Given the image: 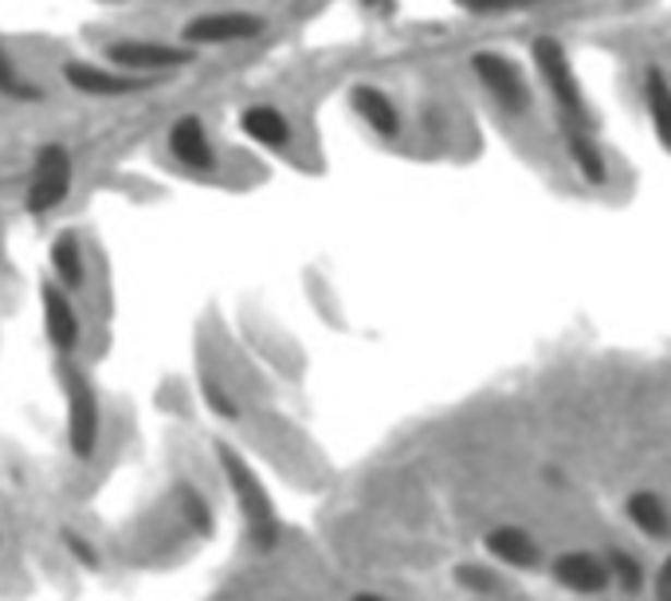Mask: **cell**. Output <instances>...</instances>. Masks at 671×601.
<instances>
[{"instance_id": "12", "label": "cell", "mask_w": 671, "mask_h": 601, "mask_svg": "<svg viewBox=\"0 0 671 601\" xmlns=\"http://www.w3.org/2000/svg\"><path fill=\"white\" fill-rule=\"evenodd\" d=\"M350 107H354V115L378 134V139H385V142L400 139V130H405L400 107L381 87H373V83H358V87L350 91Z\"/></svg>"}, {"instance_id": "6", "label": "cell", "mask_w": 671, "mask_h": 601, "mask_svg": "<svg viewBox=\"0 0 671 601\" xmlns=\"http://www.w3.org/2000/svg\"><path fill=\"white\" fill-rule=\"evenodd\" d=\"M107 60L115 68H130V71H173L193 63V51L173 48V44H157V40H115L107 44Z\"/></svg>"}, {"instance_id": "8", "label": "cell", "mask_w": 671, "mask_h": 601, "mask_svg": "<svg viewBox=\"0 0 671 601\" xmlns=\"http://www.w3.org/2000/svg\"><path fill=\"white\" fill-rule=\"evenodd\" d=\"M263 32V16L255 12H208L185 24V44H240Z\"/></svg>"}, {"instance_id": "17", "label": "cell", "mask_w": 671, "mask_h": 601, "mask_svg": "<svg viewBox=\"0 0 671 601\" xmlns=\"http://www.w3.org/2000/svg\"><path fill=\"white\" fill-rule=\"evenodd\" d=\"M51 272H56L59 287H71V291L87 284V264H83V248H79V240L71 237V232L56 237V244H51Z\"/></svg>"}, {"instance_id": "10", "label": "cell", "mask_w": 671, "mask_h": 601, "mask_svg": "<svg viewBox=\"0 0 671 601\" xmlns=\"http://www.w3.org/2000/svg\"><path fill=\"white\" fill-rule=\"evenodd\" d=\"M39 303H44V330H48V342L56 346V354L59 358L75 354L83 326H79V315H75V306H71V299L59 291V284H44L39 287Z\"/></svg>"}, {"instance_id": "16", "label": "cell", "mask_w": 671, "mask_h": 601, "mask_svg": "<svg viewBox=\"0 0 671 601\" xmlns=\"http://www.w3.org/2000/svg\"><path fill=\"white\" fill-rule=\"evenodd\" d=\"M644 107H648V115H652V127H656L660 146L671 154V83L660 68L644 71Z\"/></svg>"}, {"instance_id": "1", "label": "cell", "mask_w": 671, "mask_h": 601, "mask_svg": "<svg viewBox=\"0 0 671 601\" xmlns=\"http://www.w3.org/2000/svg\"><path fill=\"white\" fill-rule=\"evenodd\" d=\"M216 456H220V468H224V480L232 488V500L243 515V527H248V542H252L255 554H267L275 551V542H279V515H275V503L267 495V488L260 483V476L248 468L236 448L228 444H216Z\"/></svg>"}, {"instance_id": "21", "label": "cell", "mask_w": 671, "mask_h": 601, "mask_svg": "<svg viewBox=\"0 0 671 601\" xmlns=\"http://www.w3.org/2000/svg\"><path fill=\"white\" fill-rule=\"evenodd\" d=\"M0 95L4 99H16V103H36L39 99V87H32L24 75L16 71V63L9 60V51L0 48Z\"/></svg>"}, {"instance_id": "9", "label": "cell", "mask_w": 671, "mask_h": 601, "mask_svg": "<svg viewBox=\"0 0 671 601\" xmlns=\"http://www.w3.org/2000/svg\"><path fill=\"white\" fill-rule=\"evenodd\" d=\"M169 154L185 169H193V173H216V166H220L205 122L196 119V115H185V119L173 122V130H169Z\"/></svg>"}, {"instance_id": "28", "label": "cell", "mask_w": 671, "mask_h": 601, "mask_svg": "<svg viewBox=\"0 0 671 601\" xmlns=\"http://www.w3.org/2000/svg\"><path fill=\"white\" fill-rule=\"evenodd\" d=\"M0 542H4V539H0Z\"/></svg>"}, {"instance_id": "18", "label": "cell", "mask_w": 671, "mask_h": 601, "mask_svg": "<svg viewBox=\"0 0 671 601\" xmlns=\"http://www.w3.org/2000/svg\"><path fill=\"white\" fill-rule=\"evenodd\" d=\"M565 154H570V161H574L577 173H582L585 181H594V185H601V181L609 178V166H604V154L594 146V142L585 139L582 130H574V134L565 139Z\"/></svg>"}, {"instance_id": "27", "label": "cell", "mask_w": 671, "mask_h": 601, "mask_svg": "<svg viewBox=\"0 0 671 601\" xmlns=\"http://www.w3.org/2000/svg\"><path fill=\"white\" fill-rule=\"evenodd\" d=\"M464 9H479V4H487V0H459Z\"/></svg>"}, {"instance_id": "14", "label": "cell", "mask_w": 671, "mask_h": 601, "mask_svg": "<svg viewBox=\"0 0 671 601\" xmlns=\"http://www.w3.org/2000/svg\"><path fill=\"white\" fill-rule=\"evenodd\" d=\"M240 130L267 149H287L295 139L291 122H287V115H283L279 107H248L240 115Z\"/></svg>"}, {"instance_id": "3", "label": "cell", "mask_w": 671, "mask_h": 601, "mask_svg": "<svg viewBox=\"0 0 671 601\" xmlns=\"http://www.w3.org/2000/svg\"><path fill=\"white\" fill-rule=\"evenodd\" d=\"M471 71H476L479 87L506 110V115H530L535 107V95H530V83L518 71L515 60H506L499 51H476L471 56Z\"/></svg>"}, {"instance_id": "4", "label": "cell", "mask_w": 671, "mask_h": 601, "mask_svg": "<svg viewBox=\"0 0 671 601\" xmlns=\"http://www.w3.org/2000/svg\"><path fill=\"white\" fill-rule=\"evenodd\" d=\"M71 181H75V166H71V154L59 142L39 146L36 161H32V178H28V208L36 217L59 208L68 201Z\"/></svg>"}, {"instance_id": "22", "label": "cell", "mask_w": 671, "mask_h": 601, "mask_svg": "<svg viewBox=\"0 0 671 601\" xmlns=\"http://www.w3.org/2000/svg\"><path fill=\"white\" fill-rule=\"evenodd\" d=\"M201 389H205V405L216 417H224V421H236V417H240V405L232 401V394H228L213 374L201 377Z\"/></svg>"}, {"instance_id": "7", "label": "cell", "mask_w": 671, "mask_h": 601, "mask_svg": "<svg viewBox=\"0 0 671 601\" xmlns=\"http://www.w3.org/2000/svg\"><path fill=\"white\" fill-rule=\"evenodd\" d=\"M550 570H554L558 586H565L570 593H582V598H594V593H604L613 586L609 566H604V558L594 551H562Z\"/></svg>"}, {"instance_id": "25", "label": "cell", "mask_w": 671, "mask_h": 601, "mask_svg": "<svg viewBox=\"0 0 671 601\" xmlns=\"http://www.w3.org/2000/svg\"><path fill=\"white\" fill-rule=\"evenodd\" d=\"M656 598L660 601H671V554L663 558L660 574H656Z\"/></svg>"}, {"instance_id": "20", "label": "cell", "mask_w": 671, "mask_h": 601, "mask_svg": "<svg viewBox=\"0 0 671 601\" xmlns=\"http://www.w3.org/2000/svg\"><path fill=\"white\" fill-rule=\"evenodd\" d=\"M177 512H181V522L193 527L196 534L213 531V512H208L205 495L196 492V488H181V495H177Z\"/></svg>"}, {"instance_id": "19", "label": "cell", "mask_w": 671, "mask_h": 601, "mask_svg": "<svg viewBox=\"0 0 671 601\" xmlns=\"http://www.w3.org/2000/svg\"><path fill=\"white\" fill-rule=\"evenodd\" d=\"M604 566H609V578L613 586H621L624 593H640L644 586V566L636 554H628L624 546H613V551L604 554Z\"/></svg>"}, {"instance_id": "2", "label": "cell", "mask_w": 671, "mask_h": 601, "mask_svg": "<svg viewBox=\"0 0 671 601\" xmlns=\"http://www.w3.org/2000/svg\"><path fill=\"white\" fill-rule=\"evenodd\" d=\"M59 385H63V397H68V444L75 460H91L98 453V441H103V405L91 377L79 370L75 362H59Z\"/></svg>"}, {"instance_id": "15", "label": "cell", "mask_w": 671, "mask_h": 601, "mask_svg": "<svg viewBox=\"0 0 671 601\" xmlns=\"http://www.w3.org/2000/svg\"><path fill=\"white\" fill-rule=\"evenodd\" d=\"M624 512H628V522L636 531L648 534V539H668L671 534V507L656 492H633Z\"/></svg>"}, {"instance_id": "11", "label": "cell", "mask_w": 671, "mask_h": 601, "mask_svg": "<svg viewBox=\"0 0 671 601\" xmlns=\"http://www.w3.org/2000/svg\"><path fill=\"white\" fill-rule=\"evenodd\" d=\"M63 80H68L79 95H95V99H118V95H137V91L149 87L146 75H122V71L91 68V63H68V68H63Z\"/></svg>"}, {"instance_id": "24", "label": "cell", "mask_w": 671, "mask_h": 601, "mask_svg": "<svg viewBox=\"0 0 671 601\" xmlns=\"http://www.w3.org/2000/svg\"><path fill=\"white\" fill-rule=\"evenodd\" d=\"M63 542H68V551L75 554V558L83 562V566H91V570H95V566H98V551L91 546V542H83L79 534H68Z\"/></svg>"}, {"instance_id": "5", "label": "cell", "mask_w": 671, "mask_h": 601, "mask_svg": "<svg viewBox=\"0 0 671 601\" xmlns=\"http://www.w3.org/2000/svg\"><path fill=\"white\" fill-rule=\"evenodd\" d=\"M535 68H538V75H542L546 91L554 95L558 107H562L570 119H582L585 122L582 87H577V75H574V68H570V56L562 51V44L538 40L535 44Z\"/></svg>"}, {"instance_id": "13", "label": "cell", "mask_w": 671, "mask_h": 601, "mask_svg": "<svg viewBox=\"0 0 671 601\" xmlns=\"http://www.w3.org/2000/svg\"><path fill=\"white\" fill-rule=\"evenodd\" d=\"M487 554L499 558L503 566H515V570H535L542 566V546H538L523 527H495L487 534Z\"/></svg>"}, {"instance_id": "23", "label": "cell", "mask_w": 671, "mask_h": 601, "mask_svg": "<svg viewBox=\"0 0 671 601\" xmlns=\"http://www.w3.org/2000/svg\"><path fill=\"white\" fill-rule=\"evenodd\" d=\"M456 578L467 593H499V578L483 566H459Z\"/></svg>"}, {"instance_id": "26", "label": "cell", "mask_w": 671, "mask_h": 601, "mask_svg": "<svg viewBox=\"0 0 671 601\" xmlns=\"http://www.w3.org/2000/svg\"><path fill=\"white\" fill-rule=\"evenodd\" d=\"M350 601H390V598H381V593H354Z\"/></svg>"}]
</instances>
